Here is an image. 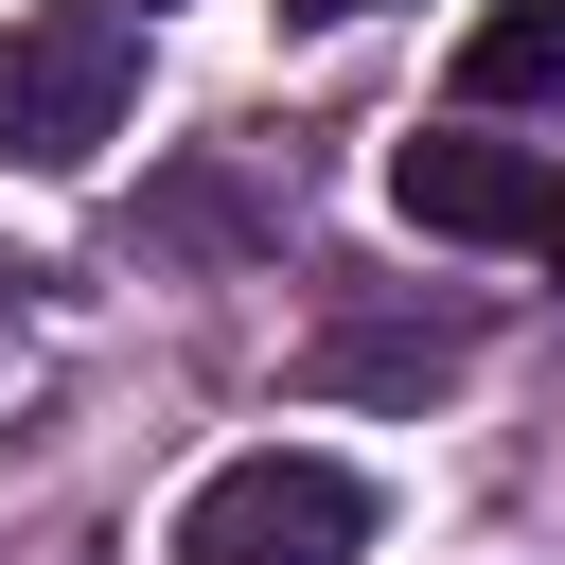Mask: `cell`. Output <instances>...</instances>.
<instances>
[{
	"instance_id": "1",
	"label": "cell",
	"mask_w": 565,
	"mask_h": 565,
	"mask_svg": "<svg viewBox=\"0 0 565 565\" xmlns=\"http://www.w3.org/2000/svg\"><path fill=\"white\" fill-rule=\"evenodd\" d=\"M141 106V18L124 0H35L0 18V159L18 177H88Z\"/></svg>"
},
{
	"instance_id": "2",
	"label": "cell",
	"mask_w": 565,
	"mask_h": 565,
	"mask_svg": "<svg viewBox=\"0 0 565 565\" xmlns=\"http://www.w3.org/2000/svg\"><path fill=\"white\" fill-rule=\"evenodd\" d=\"M353 547H371V477L318 441H247L177 512V565H353Z\"/></svg>"
},
{
	"instance_id": "3",
	"label": "cell",
	"mask_w": 565,
	"mask_h": 565,
	"mask_svg": "<svg viewBox=\"0 0 565 565\" xmlns=\"http://www.w3.org/2000/svg\"><path fill=\"white\" fill-rule=\"evenodd\" d=\"M547 194H565V159H530V141H494V124H424V141L388 159V212L441 230V247H530Z\"/></svg>"
},
{
	"instance_id": "4",
	"label": "cell",
	"mask_w": 565,
	"mask_h": 565,
	"mask_svg": "<svg viewBox=\"0 0 565 565\" xmlns=\"http://www.w3.org/2000/svg\"><path fill=\"white\" fill-rule=\"evenodd\" d=\"M494 106H565V0H494L459 35V124H494Z\"/></svg>"
},
{
	"instance_id": "5",
	"label": "cell",
	"mask_w": 565,
	"mask_h": 565,
	"mask_svg": "<svg viewBox=\"0 0 565 565\" xmlns=\"http://www.w3.org/2000/svg\"><path fill=\"white\" fill-rule=\"evenodd\" d=\"M459 318H424V335H318V388H459Z\"/></svg>"
},
{
	"instance_id": "6",
	"label": "cell",
	"mask_w": 565,
	"mask_h": 565,
	"mask_svg": "<svg viewBox=\"0 0 565 565\" xmlns=\"http://www.w3.org/2000/svg\"><path fill=\"white\" fill-rule=\"evenodd\" d=\"M282 18H300V35H335V18H388V0H282Z\"/></svg>"
},
{
	"instance_id": "7",
	"label": "cell",
	"mask_w": 565,
	"mask_h": 565,
	"mask_svg": "<svg viewBox=\"0 0 565 565\" xmlns=\"http://www.w3.org/2000/svg\"><path fill=\"white\" fill-rule=\"evenodd\" d=\"M530 247H547V265H565V194H547V230H530Z\"/></svg>"
},
{
	"instance_id": "8",
	"label": "cell",
	"mask_w": 565,
	"mask_h": 565,
	"mask_svg": "<svg viewBox=\"0 0 565 565\" xmlns=\"http://www.w3.org/2000/svg\"><path fill=\"white\" fill-rule=\"evenodd\" d=\"M141 18H159V0H141Z\"/></svg>"
}]
</instances>
